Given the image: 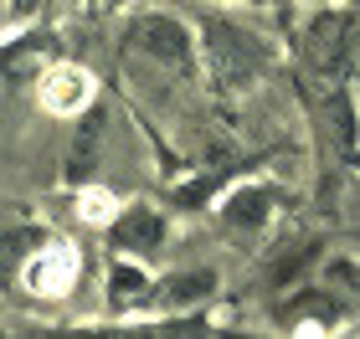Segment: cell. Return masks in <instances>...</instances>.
Returning a JSON list of instances; mask_svg holds the SVG:
<instances>
[{
	"mask_svg": "<svg viewBox=\"0 0 360 339\" xmlns=\"http://www.w3.org/2000/svg\"><path fill=\"white\" fill-rule=\"evenodd\" d=\"M268 221V190H242V196L226 206V226H242V232H257Z\"/></svg>",
	"mask_w": 360,
	"mask_h": 339,
	"instance_id": "cell-7",
	"label": "cell"
},
{
	"mask_svg": "<svg viewBox=\"0 0 360 339\" xmlns=\"http://www.w3.org/2000/svg\"><path fill=\"white\" fill-rule=\"evenodd\" d=\"M160 216L155 211H129L119 226H113V241L119 247H134V252H150V247H160Z\"/></svg>",
	"mask_w": 360,
	"mask_h": 339,
	"instance_id": "cell-4",
	"label": "cell"
},
{
	"mask_svg": "<svg viewBox=\"0 0 360 339\" xmlns=\"http://www.w3.org/2000/svg\"><path fill=\"white\" fill-rule=\"evenodd\" d=\"M211 288H217V278L201 267V272H180V278H170V283H160V303H201Z\"/></svg>",
	"mask_w": 360,
	"mask_h": 339,
	"instance_id": "cell-6",
	"label": "cell"
},
{
	"mask_svg": "<svg viewBox=\"0 0 360 339\" xmlns=\"http://www.w3.org/2000/svg\"><path fill=\"white\" fill-rule=\"evenodd\" d=\"M98 139H103V108H88L83 128L72 139V159H68V175H88L93 159H98Z\"/></svg>",
	"mask_w": 360,
	"mask_h": 339,
	"instance_id": "cell-5",
	"label": "cell"
},
{
	"mask_svg": "<svg viewBox=\"0 0 360 339\" xmlns=\"http://www.w3.org/2000/svg\"><path fill=\"white\" fill-rule=\"evenodd\" d=\"M77 98H83V77H77V72L52 77V88H46V103H52V108H77Z\"/></svg>",
	"mask_w": 360,
	"mask_h": 339,
	"instance_id": "cell-8",
	"label": "cell"
},
{
	"mask_svg": "<svg viewBox=\"0 0 360 339\" xmlns=\"http://www.w3.org/2000/svg\"><path fill=\"white\" fill-rule=\"evenodd\" d=\"M0 98H6V77H0Z\"/></svg>",
	"mask_w": 360,
	"mask_h": 339,
	"instance_id": "cell-13",
	"label": "cell"
},
{
	"mask_svg": "<svg viewBox=\"0 0 360 339\" xmlns=\"http://www.w3.org/2000/svg\"><path fill=\"white\" fill-rule=\"evenodd\" d=\"M37 6H41V0H15V11H21V15H26V11H37Z\"/></svg>",
	"mask_w": 360,
	"mask_h": 339,
	"instance_id": "cell-11",
	"label": "cell"
},
{
	"mask_svg": "<svg viewBox=\"0 0 360 339\" xmlns=\"http://www.w3.org/2000/svg\"><path fill=\"white\" fill-rule=\"evenodd\" d=\"M98 6H119V0H98Z\"/></svg>",
	"mask_w": 360,
	"mask_h": 339,
	"instance_id": "cell-12",
	"label": "cell"
},
{
	"mask_svg": "<svg viewBox=\"0 0 360 339\" xmlns=\"http://www.w3.org/2000/svg\"><path fill=\"white\" fill-rule=\"evenodd\" d=\"M340 149L355 154V108H350V93L340 98Z\"/></svg>",
	"mask_w": 360,
	"mask_h": 339,
	"instance_id": "cell-10",
	"label": "cell"
},
{
	"mask_svg": "<svg viewBox=\"0 0 360 339\" xmlns=\"http://www.w3.org/2000/svg\"><path fill=\"white\" fill-rule=\"evenodd\" d=\"M129 52L155 57L160 67H186L191 62V36H186L180 21H170V15H144V21L129 31Z\"/></svg>",
	"mask_w": 360,
	"mask_h": 339,
	"instance_id": "cell-1",
	"label": "cell"
},
{
	"mask_svg": "<svg viewBox=\"0 0 360 339\" xmlns=\"http://www.w3.org/2000/svg\"><path fill=\"white\" fill-rule=\"evenodd\" d=\"M345 57H350V15H319L309 26V62L335 72L345 67Z\"/></svg>",
	"mask_w": 360,
	"mask_h": 339,
	"instance_id": "cell-3",
	"label": "cell"
},
{
	"mask_svg": "<svg viewBox=\"0 0 360 339\" xmlns=\"http://www.w3.org/2000/svg\"><path fill=\"white\" fill-rule=\"evenodd\" d=\"M206 52H211V72H217L221 88H242L252 77V52L237 31H226L221 21L206 26Z\"/></svg>",
	"mask_w": 360,
	"mask_h": 339,
	"instance_id": "cell-2",
	"label": "cell"
},
{
	"mask_svg": "<svg viewBox=\"0 0 360 339\" xmlns=\"http://www.w3.org/2000/svg\"><path fill=\"white\" fill-rule=\"evenodd\" d=\"M108 293L119 298V303L139 298V293H144V272H139V267H113V278H108Z\"/></svg>",
	"mask_w": 360,
	"mask_h": 339,
	"instance_id": "cell-9",
	"label": "cell"
}]
</instances>
